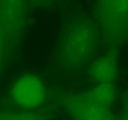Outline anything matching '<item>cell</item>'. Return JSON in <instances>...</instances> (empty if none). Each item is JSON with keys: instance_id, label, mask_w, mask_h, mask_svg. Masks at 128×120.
<instances>
[{"instance_id": "obj_4", "label": "cell", "mask_w": 128, "mask_h": 120, "mask_svg": "<svg viewBox=\"0 0 128 120\" xmlns=\"http://www.w3.org/2000/svg\"><path fill=\"white\" fill-rule=\"evenodd\" d=\"M62 106L74 120H112L108 108L91 101L84 93L65 98Z\"/></svg>"}, {"instance_id": "obj_2", "label": "cell", "mask_w": 128, "mask_h": 120, "mask_svg": "<svg viewBox=\"0 0 128 120\" xmlns=\"http://www.w3.org/2000/svg\"><path fill=\"white\" fill-rule=\"evenodd\" d=\"M11 96L16 105L31 110L42 104L46 97V89L38 76L25 74L19 77L12 85Z\"/></svg>"}, {"instance_id": "obj_8", "label": "cell", "mask_w": 128, "mask_h": 120, "mask_svg": "<svg viewBox=\"0 0 128 120\" xmlns=\"http://www.w3.org/2000/svg\"><path fill=\"white\" fill-rule=\"evenodd\" d=\"M8 49L6 39L4 35L1 26L0 25V73L2 71L6 57V50Z\"/></svg>"}, {"instance_id": "obj_6", "label": "cell", "mask_w": 128, "mask_h": 120, "mask_svg": "<svg viewBox=\"0 0 128 120\" xmlns=\"http://www.w3.org/2000/svg\"><path fill=\"white\" fill-rule=\"evenodd\" d=\"M91 101L108 108L113 97L112 89L110 84H98L96 86L84 92Z\"/></svg>"}, {"instance_id": "obj_5", "label": "cell", "mask_w": 128, "mask_h": 120, "mask_svg": "<svg viewBox=\"0 0 128 120\" xmlns=\"http://www.w3.org/2000/svg\"><path fill=\"white\" fill-rule=\"evenodd\" d=\"M114 63L110 54L100 56L89 69L90 78L98 84H110L114 76Z\"/></svg>"}, {"instance_id": "obj_1", "label": "cell", "mask_w": 128, "mask_h": 120, "mask_svg": "<svg viewBox=\"0 0 128 120\" xmlns=\"http://www.w3.org/2000/svg\"><path fill=\"white\" fill-rule=\"evenodd\" d=\"M99 41L96 25L88 20H78L69 24L61 37L58 49L59 63L66 70H76L93 56Z\"/></svg>"}, {"instance_id": "obj_7", "label": "cell", "mask_w": 128, "mask_h": 120, "mask_svg": "<svg viewBox=\"0 0 128 120\" xmlns=\"http://www.w3.org/2000/svg\"><path fill=\"white\" fill-rule=\"evenodd\" d=\"M0 120H42L38 115L30 112L0 111Z\"/></svg>"}, {"instance_id": "obj_3", "label": "cell", "mask_w": 128, "mask_h": 120, "mask_svg": "<svg viewBox=\"0 0 128 120\" xmlns=\"http://www.w3.org/2000/svg\"><path fill=\"white\" fill-rule=\"evenodd\" d=\"M26 7L21 1H0V25L8 48L18 40L24 28Z\"/></svg>"}]
</instances>
